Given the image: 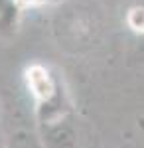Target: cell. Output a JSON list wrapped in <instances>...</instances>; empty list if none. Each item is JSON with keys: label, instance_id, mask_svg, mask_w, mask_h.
<instances>
[{"label": "cell", "instance_id": "cell-1", "mask_svg": "<svg viewBox=\"0 0 144 148\" xmlns=\"http://www.w3.org/2000/svg\"><path fill=\"white\" fill-rule=\"evenodd\" d=\"M26 83H28V89L32 91V95L44 107L56 99V95H57L56 79L51 77L49 69H45L44 65L34 63V65H30L26 69Z\"/></svg>", "mask_w": 144, "mask_h": 148}, {"label": "cell", "instance_id": "cell-3", "mask_svg": "<svg viewBox=\"0 0 144 148\" xmlns=\"http://www.w3.org/2000/svg\"><path fill=\"white\" fill-rule=\"evenodd\" d=\"M16 18H18V2L0 0V32L4 30L12 32L16 28Z\"/></svg>", "mask_w": 144, "mask_h": 148}, {"label": "cell", "instance_id": "cell-2", "mask_svg": "<svg viewBox=\"0 0 144 148\" xmlns=\"http://www.w3.org/2000/svg\"><path fill=\"white\" fill-rule=\"evenodd\" d=\"M47 130L44 134V142L47 148H75V130L65 119L47 121Z\"/></svg>", "mask_w": 144, "mask_h": 148}, {"label": "cell", "instance_id": "cell-6", "mask_svg": "<svg viewBox=\"0 0 144 148\" xmlns=\"http://www.w3.org/2000/svg\"><path fill=\"white\" fill-rule=\"evenodd\" d=\"M0 148H2V134H0Z\"/></svg>", "mask_w": 144, "mask_h": 148}, {"label": "cell", "instance_id": "cell-4", "mask_svg": "<svg viewBox=\"0 0 144 148\" xmlns=\"http://www.w3.org/2000/svg\"><path fill=\"white\" fill-rule=\"evenodd\" d=\"M126 26L134 34H144V4H136L126 12Z\"/></svg>", "mask_w": 144, "mask_h": 148}, {"label": "cell", "instance_id": "cell-5", "mask_svg": "<svg viewBox=\"0 0 144 148\" xmlns=\"http://www.w3.org/2000/svg\"><path fill=\"white\" fill-rule=\"evenodd\" d=\"M20 6H38V4H44L47 0H16Z\"/></svg>", "mask_w": 144, "mask_h": 148}]
</instances>
